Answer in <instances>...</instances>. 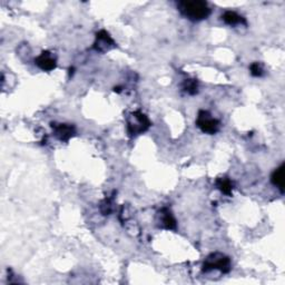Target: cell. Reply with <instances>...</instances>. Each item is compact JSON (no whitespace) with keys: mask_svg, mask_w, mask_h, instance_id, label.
I'll return each instance as SVG.
<instances>
[{"mask_svg":"<svg viewBox=\"0 0 285 285\" xmlns=\"http://www.w3.org/2000/svg\"><path fill=\"white\" fill-rule=\"evenodd\" d=\"M177 7L183 16L192 22H201L210 16L211 9L206 2L195 0V2H179Z\"/></svg>","mask_w":285,"mask_h":285,"instance_id":"cell-1","label":"cell"},{"mask_svg":"<svg viewBox=\"0 0 285 285\" xmlns=\"http://www.w3.org/2000/svg\"><path fill=\"white\" fill-rule=\"evenodd\" d=\"M152 123L148 117L142 112L136 111L132 113L127 118V131L129 136H137L151 127Z\"/></svg>","mask_w":285,"mask_h":285,"instance_id":"cell-2","label":"cell"},{"mask_svg":"<svg viewBox=\"0 0 285 285\" xmlns=\"http://www.w3.org/2000/svg\"><path fill=\"white\" fill-rule=\"evenodd\" d=\"M212 269H219L223 273H229L231 271L230 257L222 253L211 254L203 264V272H210Z\"/></svg>","mask_w":285,"mask_h":285,"instance_id":"cell-3","label":"cell"},{"mask_svg":"<svg viewBox=\"0 0 285 285\" xmlns=\"http://www.w3.org/2000/svg\"><path fill=\"white\" fill-rule=\"evenodd\" d=\"M196 125L203 133L214 135L220 131L221 123L219 119L212 117L207 111H200L198 119H196Z\"/></svg>","mask_w":285,"mask_h":285,"instance_id":"cell-4","label":"cell"},{"mask_svg":"<svg viewBox=\"0 0 285 285\" xmlns=\"http://www.w3.org/2000/svg\"><path fill=\"white\" fill-rule=\"evenodd\" d=\"M116 47V44L106 30H101L96 34V40L94 43V49L98 53H106L112 48Z\"/></svg>","mask_w":285,"mask_h":285,"instance_id":"cell-5","label":"cell"},{"mask_svg":"<svg viewBox=\"0 0 285 285\" xmlns=\"http://www.w3.org/2000/svg\"><path fill=\"white\" fill-rule=\"evenodd\" d=\"M35 64L37 65L41 70L44 71H51L56 68V58L53 54L49 51H43L35 60Z\"/></svg>","mask_w":285,"mask_h":285,"instance_id":"cell-6","label":"cell"},{"mask_svg":"<svg viewBox=\"0 0 285 285\" xmlns=\"http://www.w3.org/2000/svg\"><path fill=\"white\" fill-rule=\"evenodd\" d=\"M53 128L56 137L61 142H68L69 139L76 134L75 127L69 124H53Z\"/></svg>","mask_w":285,"mask_h":285,"instance_id":"cell-7","label":"cell"},{"mask_svg":"<svg viewBox=\"0 0 285 285\" xmlns=\"http://www.w3.org/2000/svg\"><path fill=\"white\" fill-rule=\"evenodd\" d=\"M160 215V222H162V226L166 230H175L176 229V220L173 216L172 212L168 209H163L159 212Z\"/></svg>","mask_w":285,"mask_h":285,"instance_id":"cell-8","label":"cell"},{"mask_svg":"<svg viewBox=\"0 0 285 285\" xmlns=\"http://www.w3.org/2000/svg\"><path fill=\"white\" fill-rule=\"evenodd\" d=\"M222 20L225 24L230 25V26H235V25H240V24L246 25V20L244 18H243L242 16H240V15H238V14H236L235 12H231V10H229V12H225L224 14H223Z\"/></svg>","mask_w":285,"mask_h":285,"instance_id":"cell-9","label":"cell"},{"mask_svg":"<svg viewBox=\"0 0 285 285\" xmlns=\"http://www.w3.org/2000/svg\"><path fill=\"white\" fill-rule=\"evenodd\" d=\"M271 180L274 186L282 192H284V164H282L281 166L277 167L275 170H274L272 176H271Z\"/></svg>","mask_w":285,"mask_h":285,"instance_id":"cell-10","label":"cell"},{"mask_svg":"<svg viewBox=\"0 0 285 285\" xmlns=\"http://www.w3.org/2000/svg\"><path fill=\"white\" fill-rule=\"evenodd\" d=\"M216 186L223 194L225 195H231L232 189H233V183L231 182L230 178L227 177H220L216 179Z\"/></svg>","mask_w":285,"mask_h":285,"instance_id":"cell-11","label":"cell"},{"mask_svg":"<svg viewBox=\"0 0 285 285\" xmlns=\"http://www.w3.org/2000/svg\"><path fill=\"white\" fill-rule=\"evenodd\" d=\"M183 89L189 95H195L199 91V82L196 79H186L183 82Z\"/></svg>","mask_w":285,"mask_h":285,"instance_id":"cell-12","label":"cell"},{"mask_svg":"<svg viewBox=\"0 0 285 285\" xmlns=\"http://www.w3.org/2000/svg\"><path fill=\"white\" fill-rule=\"evenodd\" d=\"M250 70H251L252 76L254 77H261L264 74L263 67L261 66L260 63H253L250 67Z\"/></svg>","mask_w":285,"mask_h":285,"instance_id":"cell-13","label":"cell"}]
</instances>
